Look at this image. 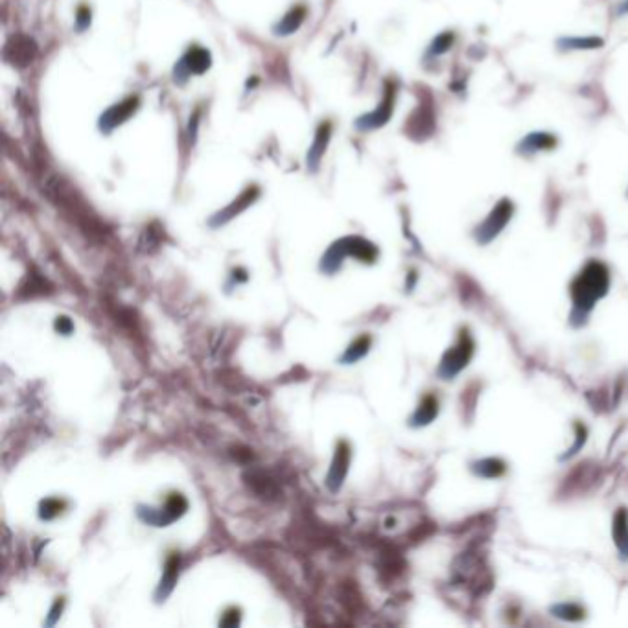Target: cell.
I'll return each instance as SVG.
<instances>
[{"label": "cell", "mask_w": 628, "mask_h": 628, "mask_svg": "<svg viewBox=\"0 0 628 628\" xmlns=\"http://www.w3.org/2000/svg\"><path fill=\"white\" fill-rule=\"evenodd\" d=\"M611 286L610 267L600 260H589L569 284L571 314L569 323L575 328L586 325L589 314L599 301L608 295Z\"/></svg>", "instance_id": "cell-1"}, {"label": "cell", "mask_w": 628, "mask_h": 628, "mask_svg": "<svg viewBox=\"0 0 628 628\" xmlns=\"http://www.w3.org/2000/svg\"><path fill=\"white\" fill-rule=\"evenodd\" d=\"M474 354H476V339L470 330L463 326L457 336V341L443 354V358L438 361L437 376L444 382L455 380L470 365Z\"/></svg>", "instance_id": "cell-2"}, {"label": "cell", "mask_w": 628, "mask_h": 628, "mask_svg": "<svg viewBox=\"0 0 628 628\" xmlns=\"http://www.w3.org/2000/svg\"><path fill=\"white\" fill-rule=\"evenodd\" d=\"M350 254L356 256L358 260L365 262V264H372L378 259V247L372 245L370 241L359 238V236H352V238H345V240L337 241L330 247V251L326 253V256L323 259V270L326 273H334L339 267V264L343 262V256Z\"/></svg>", "instance_id": "cell-3"}, {"label": "cell", "mask_w": 628, "mask_h": 628, "mask_svg": "<svg viewBox=\"0 0 628 628\" xmlns=\"http://www.w3.org/2000/svg\"><path fill=\"white\" fill-rule=\"evenodd\" d=\"M514 216V203L509 197H501L488 216L474 229V238L479 245H488L498 238Z\"/></svg>", "instance_id": "cell-4"}, {"label": "cell", "mask_w": 628, "mask_h": 628, "mask_svg": "<svg viewBox=\"0 0 628 628\" xmlns=\"http://www.w3.org/2000/svg\"><path fill=\"white\" fill-rule=\"evenodd\" d=\"M188 509L186 499L181 494H170V498L166 499L163 511L155 512L153 509H150L146 516V522L157 525V527H166L168 523H172L174 520H177L179 516L185 514V511Z\"/></svg>", "instance_id": "cell-5"}, {"label": "cell", "mask_w": 628, "mask_h": 628, "mask_svg": "<svg viewBox=\"0 0 628 628\" xmlns=\"http://www.w3.org/2000/svg\"><path fill=\"white\" fill-rule=\"evenodd\" d=\"M348 463H350V446L345 440H341V443L337 444L336 455H334V460H332L330 474H328V479H326V485H328L332 492H336V490L341 488L343 481L347 477Z\"/></svg>", "instance_id": "cell-6"}, {"label": "cell", "mask_w": 628, "mask_h": 628, "mask_svg": "<svg viewBox=\"0 0 628 628\" xmlns=\"http://www.w3.org/2000/svg\"><path fill=\"white\" fill-rule=\"evenodd\" d=\"M611 540L616 545L619 558L628 562V509H617L611 518Z\"/></svg>", "instance_id": "cell-7"}, {"label": "cell", "mask_w": 628, "mask_h": 628, "mask_svg": "<svg viewBox=\"0 0 628 628\" xmlns=\"http://www.w3.org/2000/svg\"><path fill=\"white\" fill-rule=\"evenodd\" d=\"M438 411H440V404H438L437 394L427 393L422 396V400L416 405L415 413L411 415L409 426L411 427H426L429 426L433 421H437Z\"/></svg>", "instance_id": "cell-8"}, {"label": "cell", "mask_w": 628, "mask_h": 628, "mask_svg": "<svg viewBox=\"0 0 628 628\" xmlns=\"http://www.w3.org/2000/svg\"><path fill=\"white\" fill-rule=\"evenodd\" d=\"M507 470L509 466L499 457H481L470 463V472L479 479H501Z\"/></svg>", "instance_id": "cell-9"}, {"label": "cell", "mask_w": 628, "mask_h": 628, "mask_svg": "<svg viewBox=\"0 0 628 628\" xmlns=\"http://www.w3.org/2000/svg\"><path fill=\"white\" fill-rule=\"evenodd\" d=\"M558 141L555 135L551 133H544V131H536V133H529L525 139L520 141L518 144V153L522 155H531L536 152H551L553 148H556Z\"/></svg>", "instance_id": "cell-10"}, {"label": "cell", "mask_w": 628, "mask_h": 628, "mask_svg": "<svg viewBox=\"0 0 628 628\" xmlns=\"http://www.w3.org/2000/svg\"><path fill=\"white\" fill-rule=\"evenodd\" d=\"M136 107H139V98H135V96H133V98H128V100L122 101V103H118V105L111 107V109L101 117V130L111 131L114 125L125 122Z\"/></svg>", "instance_id": "cell-11"}, {"label": "cell", "mask_w": 628, "mask_h": 628, "mask_svg": "<svg viewBox=\"0 0 628 628\" xmlns=\"http://www.w3.org/2000/svg\"><path fill=\"white\" fill-rule=\"evenodd\" d=\"M393 89H389L385 98H383L382 105L378 107L374 112H370V114H367V117H363L359 120V128H363V130H372V128H380V125H383V123L389 120V117H391V112H393Z\"/></svg>", "instance_id": "cell-12"}, {"label": "cell", "mask_w": 628, "mask_h": 628, "mask_svg": "<svg viewBox=\"0 0 628 628\" xmlns=\"http://www.w3.org/2000/svg\"><path fill=\"white\" fill-rule=\"evenodd\" d=\"M256 197H259V188H256V186H249V188H247V190L243 192V194H241V196L238 197L232 205H230V207L225 208L223 212H219L218 216L212 219V225H221V223H225V221L232 219L236 214H240L243 208L249 207V205H251Z\"/></svg>", "instance_id": "cell-13"}, {"label": "cell", "mask_w": 628, "mask_h": 628, "mask_svg": "<svg viewBox=\"0 0 628 628\" xmlns=\"http://www.w3.org/2000/svg\"><path fill=\"white\" fill-rule=\"evenodd\" d=\"M549 614L564 622H580L586 619V608L573 600L555 602L549 606Z\"/></svg>", "instance_id": "cell-14"}, {"label": "cell", "mask_w": 628, "mask_h": 628, "mask_svg": "<svg viewBox=\"0 0 628 628\" xmlns=\"http://www.w3.org/2000/svg\"><path fill=\"white\" fill-rule=\"evenodd\" d=\"M179 564H181V556L177 553H172L170 558L166 560V566H164V575L161 578V584H159L157 589V599L164 600L172 594V589L175 586V580H177V573H179Z\"/></svg>", "instance_id": "cell-15"}, {"label": "cell", "mask_w": 628, "mask_h": 628, "mask_svg": "<svg viewBox=\"0 0 628 628\" xmlns=\"http://www.w3.org/2000/svg\"><path fill=\"white\" fill-rule=\"evenodd\" d=\"M52 292V286L37 273H28V276L21 282L19 286L17 297L19 298H32L39 297V295H46Z\"/></svg>", "instance_id": "cell-16"}, {"label": "cell", "mask_w": 628, "mask_h": 628, "mask_svg": "<svg viewBox=\"0 0 628 628\" xmlns=\"http://www.w3.org/2000/svg\"><path fill=\"white\" fill-rule=\"evenodd\" d=\"M245 479L249 483V487L253 488L260 498L271 499L278 494V487L275 485V481L270 476H265L264 472H249V474H245Z\"/></svg>", "instance_id": "cell-17"}, {"label": "cell", "mask_w": 628, "mask_h": 628, "mask_svg": "<svg viewBox=\"0 0 628 628\" xmlns=\"http://www.w3.org/2000/svg\"><path fill=\"white\" fill-rule=\"evenodd\" d=\"M8 50H15V54L8 57V59L12 63H17V65L21 61H23V65H26V63L32 61L35 56L34 41L26 39V37H17V39H13L12 45L8 46Z\"/></svg>", "instance_id": "cell-18"}, {"label": "cell", "mask_w": 628, "mask_h": 628, "mask_svg": "<svg viewBox=\"0 0 628 628\" xmlns=\"http://www.w3.org/2000/svg\"><path fill=\"white\" fill-rule=\"evenodd\" d=\"M183 65L186 67V70L192 74H201L205 72L210 65V56H208L207 50H203V48H192L188 54L183 59Z\"/></svg>", "instance_id": "cell-19"}, {"label": "cell", "mask_w": 628, "mask_h": 628, "mask_svg": "<svg viewBox=\"0 0 628 628\" xmlns=\"http://www.w3.org/2000/svg\"><path fill=\"white\" fill-rule=\"evenodd\" d=\"M328 139H330V123L326 122L319 128V131H317V136H315L314 146L310 148L308 163L312 164L314 168L317 166V164H319L321 157H323V153H325V148H326V142H328Z\"/></svg>", "instance_id": "cell-20"}, {"label": "cell", "mask_w": 628, "mask_h": 628, "mask_svg": "<svg viewBox=\"0 0 628 628\" xmlns=\"http://www.w3.org/2000/svg\"><path fill=\"white\" fill-rule=\"evenodd\" d=\"M370 343H372L370 336H359L358 339L354 343H350V347L347 348V352H345V356L341 358L343 363H356V361H359L363 356H367V352H369L370 348Z\"/></svg>", "instance_id": "cell-21"}, {"label": "cell", "mask_w": 628, "mask_h": 628, "mask_svg": "<svg viewBox=\"0 0 628 628\" xmlns=\"http://www.w3.org/2000/svg\"><path fill=\"white\" fill-rule=\"evenodd\" d=\"M558 45L567 50H594L605 45L599 37H564L558 41Z\"/></svg>", "instance_id": "cell-22"}, {"label": "cell", "mask_w": 628, "mask_h": 628, "mask_svg": "<svg viewBox=\"0 0 628 628\" xmlns=\"http://www.w3.org/2000/svg\"><path fill=\"white\" fill-rule=\"evenodd\" d=\"M304 15H306V10H304L303 6L293 8L292 12L287 13L286 17L282 19V23L276 26V34H282V35L293 34V32H295V30L303 24Z\"/></svg>", "instance_id": "cell-23"}, {"label": "cell", "mask_w": 628, "mask_h": 628, "mask_svg": "<svg viewBox=\"0 0 628 628\" xmlns=\"http://www.w3.org/2000/svg\"><path fill=\"white\" fill-rule=\"evenodd\" d=\"M573 429H575V443H573L571 448L566 449V454L560 455V460H567L571 459V457H575L578 452H583L584 444L588 440V427L584 426L583 422H575V424H573Z\"/></svg>", "instance_id": "cell-24"}, {"label": "cell", "mask_w": 628, "mask_h": 628, "mask_svg": "<svg viewBox=\"0 0 628 628\" xmlns=\"http://www.w3.org/2000/svg\"><path fill=\"white\" fill-rule=\"evenodd\" d=\"M65 507H67V503H65L63 499H45V501H41L39 505V518L41 520H54V518L59 516V514L65 511Z\"/></svg>", "instance_id": "cell-25"}, {"label": "cell", "mask_w": 628, "mask_h": 628, "mask_svg": "<svg viewBox=\"0 0 628 628\" xmlns=\"http://www.w3.org/2000/svg\"><path fill=\"white\" fill-rule=\"evenodd\" d=\"M454 39L455 35L452 34V32H444V34L437 35L435 41L432 43V46H429V54H432V56H438V54L448 52L449 48H452V45H454Z\"/></svg>", "instance_id": "cell-26"}, {"label": "cell", "mask_w": 628, "mask_h": 628, "mask_svg": "<svg viewBox=\"0 0 628 628\" xmlns=\"http://www.w3.org/2000/svg\"><path fill=\"white\" fill-rule=\"evenodd\" d=\"M56 330L59 332V334H63V336H68V334H70V332L74 330L72 321L68 319L67 315H61V317H57V319H56Z\"/></svg>", "instance_id": "cell-27"}, {"label": "cell", "mask_w": 628, "mask_h": 628, "mask_svg": "<svg viewBox=\"0 0 628 628\" xmlns=\"http://www.w3.org/2000/svg\"><path fill=\"white\" fill-rule=\"evenodd\" d=\"M221 625L223 627H236V625H240V610H236V608H230L227 610V614L221 619Z\"/></svg>", "instance_id": "cell-28"}, {"label": "cell", "mask_w": 628, "mask_h": 628, "mask_svg": "<svg viewBox=\"0 0 628 628\" xmlns=\"http://www.w3.org/2000/svg\"><path fill=\"white\" fill-rule=\"evenodd\" d=\"M63 605H65V600H63V599H59V600H56V602H54V608H52V611H50L52 616H50V619H48V625H54L57 617L61 616Z\"/></svg>", "instance_id": "cell-29"}, {"label": "cell", "mask_w": 628, "mask_h": 628, "mask_svg": "<svg viewBox=\"0 0 628 628\" xmlns=\"http://www.w3.org/2000/svg\"><path fill=\"white\" fill-rule=\"evenodd\" d=\"M90 21V12H89V8H85V6H81L78 10V23H79V26H81V28H85V26H87V23H89Z\"/></svg>", "instance_id": "cell-30"}, {"label": "cell", "mask_w": 628, "mask_h": 628, "mask_svg": "<svg viewBox=\"0 0 628 628\" xmlns=\"http://www.w3.org/2000/svg\"><path fill=\"white\" fill-rule=\"evenodd\" d=\"M617 13H619V15H622V13H628V0L621 2V6H619Z\"/></svg>", "instance_id": "cell-31"}]
</instances>
